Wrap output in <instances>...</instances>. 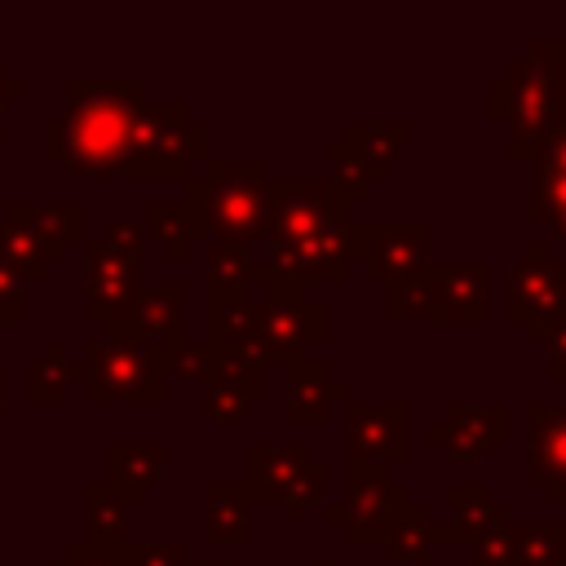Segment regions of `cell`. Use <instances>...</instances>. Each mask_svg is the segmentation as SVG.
<instances>
[{
	"label": "cell",
	"mask_w": 566,
	"mask_h": 566,
	"mask_svg": "<svg viewBox=\"0 0 566 566\" xmlns=\"http://www.w3.org/2000/svg\"><path fill=\"white\" fill-rule=\"evenodd\" d=\"M66 111L44 124V155L71 177L115 181L124 172L137 111L146 106L142 80H66Z\"/></svg>",
	"instance_id": "obj_1"
},
{
	"label": "cell",
	"mask_w": 566,
	"mask_h": 566,
	"mask_svg": "<svg viewBox=\"0 0 566 566\" xmlns=\"http://www.w3.org/2000/svg\"><path fill=\"white\" fill-rule=\"evenodd\" d=\"M486 115L509 128L504 155L531 164L539 146L566 128V40H531L526 53L486 84Z\"/></svg>",
	"instance_id": "obj_2"
},
{
	"label": "cell",
	"mask_w": 566,
	"mask_h": 566,
	"mask_svg": "<svg viewBox=\"0 0 566 566\" xmlns=\"http://www.w3.org/2000/svg\"><path fill=\"white\" fill-rule=\"evenodd\" d=\"M265 186H270L265 159H203V172L186 177L181 199L203 221L208 239L248 252V243L265 239Z\"/></svg>",
	"instance_id": "obj_3"
},
{
	"label": "cell",
	"mask_w": 566,
	"mask_h": 566,
	"mask_svg": "<svg viewBox=\"0 0 566 566\" xmlns=\"http://www.w3.org/2000/svg\"><path fill=\"white\" fill-rule=\"evenodd\" d=\"M389 323H486L491 318V265L486 261H429L420 274L385 287Z\"/></svg>",
	"instance_id": "obj_4"
},
{
	"label": "cell",
	"mask_w": 566,
	"mask_h": 566,
	"mask_svg": "<svg viewBox=\"0 0 566 566\" xmlns=\"http://www.w3.org/2000/svg\"><path fill=\"white\" fill-rule=\"evenodd\" d=\"M208 159V124L190 115L181 97H159L137 111L124 172L128 181H186L190 164Z\"/></svg>",
	"instance_id": "obj_5"
},
{
	"label": "cell",
	"mask_w": 566,
	"mask_h": 566,
	"mask_svg": "<svg viewBox=\"0 0 566 566\" xmlns=\"http://www.w3.org/2000/svg\"><path fill=\"white\" fill-rule=\"evenodd\" d=\"M243 491L265 504H283L287 522L301 526L323 491H327V464L310 460L305 442H287V447H270V442H248L243 447Z\"/></svg>",
	"instance_id": "obj_6"
},
{
	"label": "cell",
	"mask_w": 566,
	"mask_h": 566,
	"mask_svg": "<svg viewBox=\"0 0 566 566\" xmlns=\"http://www.w3.org/2000/svg\"><path fill=\"white\" fill-rule=\"evenodd\" d=\"M80 389L88 402H164V358L142 340L93 336L80 349Z\"/></svg>",
	"instance_id": "obj_7"
},
{
	"label": "cell",
	"mask_w": 566,
	"mask_h": 566,
	"mask_svg": "<svg viewBox=\"0 0 566 566\" xmlns=\"http://www.w3.org/2000/svg\"><path fill=\"white\" fill-rule=\"evenodd\" d=\"M327 340V301L310 296L301 283H283L265 274V296L256 301V345L265 363H292L305 358Z\"/></svg>",
	"instance_id": "obj_8"
},
{
	"label": "cell",
	"mask_w": 566,
	"mask_h": 566,
	"mask_svg": "<svg viewBox=\"0 0 566 566\" xmlns=\"http://www.w3.org/2000/svg\"><path fill=\"white\" fill-rule=\"evenodd\" d=\"M504 318L526 327V340L544 345V336L566 318V279L562 256L548 239H531L526 252L504 274Z\"/></svg>",
	"instance_id": "obj_9"
},
{
	"label": "cell",
	"mask_w": 566,
	"mask_h": 566,
	"mask_svg": "<svg viewBox=\"0 0 566 566\" xmlns=\"http://www.w3.org/2000/svg\"><path fill=\"white\" fill-rule=\"evenodd\" d=\"M349 221V203L332 190L327 177H310V181H287V177H270L265 186V243L270 252L279 248H296L332 226Z\"/></svg>",
	"instance_id": "obj_10"
},
{
	"label": "cell",
	"mask_w": 566,
	"mask_h": 566,
	"mask_svg": "<svg viewBox=\"0 0 566 566\" xmlns=\"http://www.w3.org/2000/svg\"><path fill=\"white\" fill-rule=\"evenodd\" d=\"M416 504L402 482H389V469H345V495L323 504V517L345 531L349 544H380L389 526Z\"/></svg>",
	"instance_id": "obj_11"
},
{
	"label": "cell",
	"mask_w": 566,
	"mask_h": 566,
	"mask_svg": "<svg viewBox=\"0 0 566 566\" xmlns=\"http://www.w3.org/2000/svg\"><path fill=\"white\" fill-rule=\"evenodd\" d=\"M411 451V407L394 402H345V469H389Z\"/></svg>",
	"instance_id": "obj_12"
},
{
	"label": "cell",
	"mask_w": 566,
	"mask_h": 566,
	"mask_svg": "<svg viewBox=\"0 0 566 566\" xmlns=\"http://www.w3.org/2000/svg\"><path fill=\"white\" fill-rule=\"evenodd\" d=\"M363 243H367V221L349 217V221H340V226H332V230H323V234H314V239H305L296 248L270 252L265 270L274 279H283V283H301V287L340 283L354 270V261H363Z\"/></svg>",
	"instance_id": "obj_13"
},
{
	"label": "cell",
	"mask_w": 566,
	"mask_h": 566,
	"mask_svg": "<svg viewBox=\"0 0 566 566\" xmlns=\"http://www.w3.org/2000/svg\"><path fill=\"white\" fill-rule=\"evenodd\" d=\"M142 265L137 256H124L106 239H84V318L106 327L128 323L133 301L142 296Z\"/></svg>",
	"instance_id": "obj_14"
},
{
	"label": "cell",
	"mask_w": 566,
	"mask_h": 566,
	"mask_svg": "<svg viewBox=\"0 0 566 566\" xmlns=\"http://www.w3.org/2000/svg\"><path fill=\"white\" fill-rule=\"evenodd\" d=\"M424 438L433 447H442V455L451 464H473L482 460L491 447H500L509 438V402H447V416L433 420L424 429Z\"/></svg>",
	"instance_id": "obj_15"
},
{
	"label": "cell",
	"mask_w": 566,
	"mask_h": 566,
	"mask_svg": "<svg viewBox=\"0 0 566 566\" xmlns=\"http://www.w3.org/2000/svg\"><path fill=\"white\" fill-rule=\"evenodd\" d=\"M186 296H190V287H186L181 279L159 283V287H142V296L133 301L128 323L106 327L102 336H111V340H142V345H150L159 358H168L177 345L190 340V327H186V318H181Z\"/></svg>",
	"instance_id": "obj_16"
},
{
	"label": "cell",
	"mask_w": 566,
	"mask_h": 566,
	"mask_svg": "<svg viewBox=\"0 0 566 566\" xmlns=\"http://www.w3.org/2000/svg\"><path fill=\"white\" fill-rule=\"evenodd\" d=\"M526 478L566 509V407L544 398L526 402Z\"/></svg>",
	"instance_id": "obj_17"
},
{
	"label": "cell",
	"mask_w": 566,
	"mask_h": 566,
	"mask_svg": "<svg viewBox=\"0 0 566 566\" xmlns=\"http://www.w3.org/2000/svg\"><path fill=\"white\" fill-rule=\"evenodd\" d=\"M429 265V226L424 221H367L363 270L371 283L389 287Z\"/></svg>",
	"instance_id": "obj_18"
},
{
	"label": "cell",
	"mask_w": 566,
	"mask_h": 566,
	"mask_svg": "<svg viewBox=\"0 0 566 566\" xmlns=\"http://www.w3.org/2000/svg\"><path fill=\"white\" fill-rule=\"evenodd\" d=\"M84 217H88V208L80 199H40V203L9 199L0 221L31 234L49 252V261H62L71 243H84Z\"/></svg>",
	"instance_id": "obj_19"
},
{
	"label": "cell",
	"mask_w": 566,
	"mask_h": 566,
	"mask_svg": "<svg viewBox=\"0 0 566 566\" xmlns=\"http://www.w3.org/2000/svg\"><path fill=\"white\" fill-rule=\"evenodd\" d=\"M332 402H349V385L332 376L323 354H305L283 367V416L292 424H323Z\"/></svg>",
	"instance_id": "obj_20"
},
{
	"label": "cell",
	"mask_w": 566,
	"mask_h": 566,
	"mask_svg": "<svg viewBox=\"0 0 566 566\" xmlns=\"http://www.w3.org/2000/svg\"><path fill=\"white\" fill-rule=\"evenodd\" d=\"M447 509H451V517L433 522V544H473L478 535H486L513 517V509L486 482H451Z\"/></svg>",
	"instance_id": "obj_21"
},
{
	"label": "cell",
	"mask_w": 566,
	"mask_h": 566,
	"mask_svg": "<svg viewBox=\"0 0 566 566\" xmlns=\"http://www.w3.org/2000/svg\"><path fill=\"white\" fill-rule=\"evenodd\" d=\"M102 464H106V486L124 500V504H142L155 482L168 469V447L164 442H106L102 447Z\"/></svg>",
	"instance_id": "obj_22"
},
{
	"label": "cell",
	"mask_w": 566,
	"mask_h": 566,
	"mask_svg": "<svg viewBox=\"0 0 566 566\" xmlns=\"http://www.w3.org/2000/svg\"><path fill=\"white\" fill-rule=\"evenodd\" d=\"M203 327H208V349H234V345H256V301L248 296V287H221L208 283L203 287Z\"/></svg>",
	"instance_id": "obj_23"
},
{
	"label": "cell",
	"mask_w": 566,
	"mask_h": 566,
	"mask_svg": "<svg viewBox=\"0 0 566 566\" xmlns=\"http://www.w3.org/2000/svg\"><path fill=\"white\" fill-rule=\"evenodd\" d=\"M407 137H411V124H407V119H385V124L349 119L345 133H340V146H345L349 159L367 172V181H380V177L402 159Z\"/></svg>",
	"instance_id": "obj_24"
},
{
	"label": "cell",
	"mask_w": 566,
	"mask_h": 566,
	"mask_svg": "<svg viewBox=\"0 0 566 566\" xmlns=\"http://www.w3.org/2000/svg\"><path fill=\"white\" fill-rule=\"evenodd\" d=\"M142 230H146V239H155L164 248L168 265H181L195 243H208V230L186 199H146Z\"/></svg>",
	"instance_id": "obj_25"
},
{
	"label": "cell",
	"mask_w": 566,
	"mask_h": 566,
	"mask_svg": "<svg viewBox=\"0 0 566 566\" xmlns=\"http://www.w3.org/2000/svg\"><path fill=\"white\" fill-rule=\"evenodd\" d=\"M252 495L243 482H208L203 486V539L208 544H243L248 539Z\"/></svg>",
	"instance_id": "obj_26"
},
{
	"label": "cell",
	"mask_w": 566,
	"mask_h": 566,
	"mask_svg": "<svg viewBox=\"0 0 566 566\" xmlns=\"http://www.w3.org/2000/svg\"><path fill=\"white\" fill-rule=\"evenodd\" d=\"M80 376H84L80 358H71L62 340H49L44 354L22 367V398L27 402H62L66 389L80 385Z\"/></svg>",
	"instance_id": "obj_27"
},
{
	"label": "cell",
	"mask_w": 566,
	"mask_h": 566,
	"mask_svg": "<svg viewBox=\"0 0 566 566\" xmlns=\"http://www.w3.org/2000/svg\"><path fill=\"white\" fill-rule=\"evenodd\" d=\"M84 544H97V548L128 544V504L106 482L84 486Z\"/></svg>",
	"instance_id": "obj_28"
},
{
	"label": "cell",
	"mask_w": 566,
	"mask_h": 566,
	"mask_svg": "<svg viewBox=\"0 0 566 566\" xmlns=\"http://www.w3.org/2000/svg\"><path fill=\"white\" fill-rule=\"evenodd\" d=\"M380 548H385V557L394 562V566H411V562H424L429 557V548H433V517H429V504L424 500H416L394 526H389V535L380 539Z\"/></svg>",
	"instance_id": "obj_29"
},
{
	"label": "cell",
	"mask_w": 566,
	"mask_h": 566,
	"mask_svg": "<svg viewBox=\"0 0 566 566\" xmlns=\"http://www.w3.org/2000/svg\"><path fill=\"white\" fill-rule=\"evenodd\" d=\"M203 270H208V283H221V287H248V283H265V261H252L243 248L234 243H221V239H208L203 243Z\"/></svg>",
	"instance_id": "obj_30"
},
{
	"label": "cell",
	"mask_w": 566,
	"mask_h": 566,
	"mask_svg": "<svg viewBox=\"0 0 566 566\" xmlns=\"http://www.w3.org/2000/svg\"><path fill=\"white\" fill-rule=\"evenodd\" d=\"M0 265H9L22 283H35V279H44L49 274V252L31 239V234H22L18 226H4L0 221Z\"/></svg>",
	"instance_id": "obj_31"
},
{
	"label": "cell",
	"mask_w": 566,
	"mask_h": 566,
	"mask_svg": "<svg viewBox=\"0 0 566 566\" xmlns=\"http://www.w3.org/2000/svg\"><path fill=\"white\" fill-rule=\"evenodd\" d=\"M522 531L526 522H500L495 531L478 535L469 544V562L464 566H522Z\"/></svg>",
	"instance_id": "obj_32"
},
{
	"label": "cell",
	"mask_w": 566,
	"mask_h": 566,
	"mask_svg": "<svg viewBox=\"0 0 566 566\" xmlns=\"http://www.w3.org/2000/svg\"><path fill=\"white\" fill-rule=\"evenodd\" d=\"M323 155H327V181H332V190L354 208V203H363L367 199V190H371V181H367V172L349 159V150L340 146V137H332L327 146H323Z\"/></svg>",
	"instance_id": "obj_33"
},
{
	"label": "cell",
	"mask_w": 566,
	"mask_h": 566,
	"mask_svg": "<svg viewBox=\"0 0 566 566\" xmlns=\"http://www.w3.org/2000/svg\"><path fill=\"white\" fill-rule=\"evenodd\" d=\"M164 376L168 380H181V385H208V376H212V349H208V340L177 345L164 358Z\"/></svg>",
	"instance_id": "obj_34"
},
{
	"label": "cell",
	"mask_w": 566,
	"mask_h": 566,
	"mask_svg": "<svg viewBox=\"0 0 566 566\" xmlns=\"http://www.w3.org/2000/svg\"><path fill=\"white\" fill-rule=\"evenodd\" d=\"M522 566H566L557 522H535L522 531Z\"/></svg>",
	"instance_id": "obj_35"
},
{
	"label": "cell",
	"mask_w": 566,
	"mask_h": 566,
	"mask_svg": "<svg viewBox=\"0 0 566 566\" xmlns=\"http://www.w3.org/2000/svg\"><path fill=\"white\" fill-rule=\"evenodd\" d=\"M124 566H190V548L181 539H128Z\"/></svg>",
	"instance_id": "obj_36"
},
{
	"label": "cell",
	"mask_w": 566,
	"mask_h": 566,
	"mask_svg": "<svg viewBox=\"0 0 566 566\" xmlns=\"http://www.w3.org/2000/svg\"><path fill=\"white\" fill-rule=\"evenodd\" d=\"M203 416H208L212 424H239V420L248 416V402H243L239 394H230L226 385L208 380V389H203Z\"/></svg>",
	"instance_id": "obj_37"
},
{
	"label": "cell",
	"mask_w": 566,
	"mask_h": 566,
	"mask_svg": "<svg viewBox=\"0 0 566 566\" xmlns=\"http://www.w3.org/2000/svg\"><path fill=\"white\" fill-rule=\"evenodd\" d=\"M49 566H124V544L119 548H97V544H84V539H71L62 548L57 562Z\"/></svg>",
	"instance_id": "obj_38"
},
{
	"label": "cell",
	"mask_w": 566,
	"mask_h": 566,
	"mask_svg": "<svg viewBox=\"0 0 566 566\" xmlns=\"http://www.w3.org/2000/svg\"><path fill=\"white\" fill-rule=\"evenodd\" d=\"M111 248H119L124 256H137V261H146V230H142V221H124V217H111L106 221V234H102Z\"/></svg>",
	"instance_id": "obj_39"
},
{
	"label": "cell",
	"mask_w": 566,
	"mask_h": 566,
	"mask_svg": "<svg viewBox=\"0 0 566 566\" xmlns=\"http://www.w3.org/2000/svg\"><path fill=\"white\" fill-rule=\"evenodd\" d=\"M22 314H27V283L9 265H0V323H22Z\"/></svg>",
	"instance_id": "obj_40"
},
{
	"label": "cell",
	"mask_w": 566,
	"mask_h": 566,
	"mask_svg": "<svg viewBox=\"0 0 566 566\" xmlns=\"http://www.w3.org/2000/svg\"><path fill=\"white\" fill-rule=\"evenodd\" d=\"M544 376L553 385H566V318L544 336Z\"/></svg>",
	"instance_id": "obj_41"
},
{
	"label": "cell",
	"mask_w": 566,
	"mask_h": 566,
	"mask_svg": "<svg viewBox=\"0 0 566 566\" xmlns=\"http://www.w3.org/2000/svg\"><path fill=\"white\" fill-rule=\"evenodd\" d=\"M531 172H548V177H566V128H557L544 146H539V155L531 159Z\"/></svg>",
	"instance_id": "obj_42"
},
{
	"label": "cell",
	"mask_w": 566,
	"mask_h": 566,
	"mask_svg": "<svg viewBox=\"0 0 566 566\" xmlns=\"http://www.w3.org/2000/svg\"><path fill=\"white\" fill-rule=\"evenodd\" d=\"M22 97H27V84L18 75H9V66L0 62V137H4V111H9V102H22Z\"/></svg>",
	"instance_id": "obj_43"
},
{
	"label": "cell",
	"mask_w": 566,
	"mask_h": 566,
	"mask_svg": "<svg viewBox=\"0 0 566 566\" xmlns=\"http://www.w3.org/2000/svg\"><path fill=\"white\" fill-rule=\"evenodd\" d=\"M548 230H553V239H557V243H562V248H566V212H562V217H557V221H553V226H548Z\"/></svg>",
	"instance_id": "obj_44"
},
{
	"label": "cell",
	"mask_w": 566,
	"mask_h": 566,
	"mask_svg": "<svg viewBox=\"0 0 566 566\" xmlns=\"http://www.w3.org/2000/svg\"><path fill=\"white\" fill-rule=\"evenodd\" d=\"M4 380H9V363L0 358V420H4Z\"/></svg>",
	"instance_id": "obj_45"
},
{
	"label": "cell",
	"mask_w": 566,
	"mask_h": 566,
	"mask_svg": "<svg viewBox=\"0 0 566 566\" xmlns=\"http://www.w3.org/2000/svg\"><path fill=\"white\" fill-rule=\"evenodd\" d=\"M190 566H239V562H190Z\"/></svg>",
	"instance_id": "obj_46"
},
{
	"label": "cell",
	"mask_w": 566,
	"mask_h": 566,
	"mask_svg": "<svg viewBox=\"0 0 566 566\" xmlns=\"http://www.w3.org/2000/svg\"><path fill=\"white\" fill-rule=\"evenodd\" d=\"M557 526H562V557H566V517H562Z\"/></svg>",
	"instance_id": "obj_47"
},
{
	"label": "cell",
	"mask_w": 566,
	"mask_h": 566,
	"mask_svg": "<svg viewBox=\"0 0 566 566\" xmlns=\"http://www.w3.org/2000/svg\"><path fill=\"white\" fill-rule=\"evenodd\" d=\"M310 566H340V562H310Z\"/></svg>",
	"instance_id": "obj_48"
},
{
	"label": "cell",
	"mask_w": 566,
	"mask_h": 566,
	"mask_svg": "<svg viewBox=\"0 0 566 566\" xmlns=\"http://www.w3.org/2000/svg\"><path fill=\"white\" fill-rule=\"evenodd\" d=\"M562 279H566V256H562Z\"/></svg>",
	"instance_id": "obj_49"
}]
</instances>
